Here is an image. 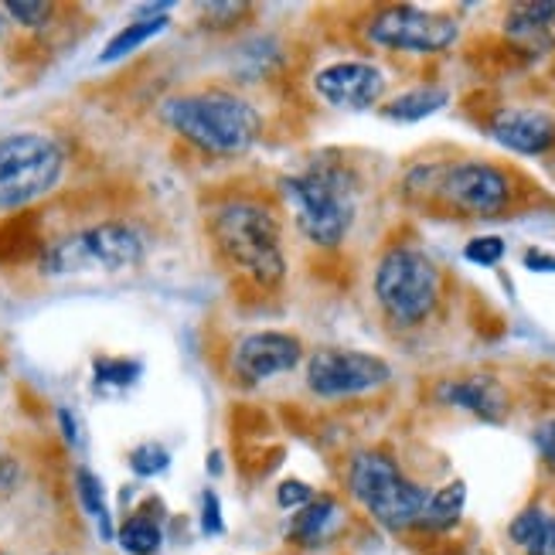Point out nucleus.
Here are the masks:
<instances>
[{"label": "nucleus", "instance_id": "obj_1", "mask_svg": "<svg viewBox=\"0 0 555 555\" xmlns=\"http://www.w3.org/2000/svg\"><path fill=\"white\" fill-rule=\"evenodd\" d=\"M160 116L175 133H181L198 151L215 157L246 154L262 130V116L256 113L253 103H246L243 95L219 92V89L171 95L164 103Z\"/></svg>", "mask_w": 555, "mask_h": 555}, {"label": "nucleus", "instance_id": "obj_2", "mask_svg": "<svg viewBox=\"0 0 555 555\" xmlns=\"http://www.w3.org/2000/svg\"><path fill=\"white\" fill-rule=\"evenodd\" d=\"M297 225L313 246L334 249L354 225V178L341 160H313L304 175L283 181Z\"/></svg>", "mask_w": 555, "mask_h": 555}, {"label": "nucleus", "instance_id": "obj_3", "mask_svg": "<svg viewBox=\"0 0 555 555\" xmlns=\"http://www.w3.org/2000/svg\"><path fill=\"white\" fill-rule=\"evenodd\" d=\"M211 235L215 246L222 249V256L232 267H238L262 289L280 286V280L286 276L280 222L267 205L256 202L222 205L211 219Z\"/></svg>", "mask_w": 555, "mask_h": 555}, {"label": "nucleus", "instance_id": "obj_4", "mask_svg": "<svg viewBox=\"0 0 555 555\" xmlns=\"http://www.w3.org/2000/svg\"><path fill=\"white\" fill-rule=\"evenodd\" d=\"M147 253L140 229L127 222H100L82 232H68L55 238L41 256V273L48 276H72V273H116L137 267Z\"/></svg>", "mask_w": 555, "mask_h": 555}, {"label": "nucleus", "instance_id": "obj_5", "mask_svg": "<svg viewBox=\"0 0 555 555\" xmlns=\"http://www.w3.org/2000/svg\"><path fill=\"white\" fill-rule=\"evenodd\" d=\"M405 188H426V195H437L464 215H498L512 202V178L488 160L426 164L405 178Z\"/></svg>", "mask_w": 555, "mask_h": 555}, {"label": "nucleus", "instance_id": "obj_6", "mask_svg": "<svg viewBox=\"0 0 555 555\" xmlns=\"http://www.w3.org/2000/svg\"><path fill=\"white\" fill-rule=\"evenodd\" d=\"M348 485L351 494L365 504L369 515L385 525L389 532H402V528L416 525L423 508H426V491L413 485L392 456L365 450L358 453L351 467H348Z\"/></svg>", "mask_w": 555, "mask_h": 555}, {"label": "nucleus", "instance_id": "obj_7", "mask_svg": "<svg viewBox=\"0 0 555 555\" xmlns=\"http://www.w3.org/2000/svg\"><path fill=\"white\" fill-rule=\"evenodd\" d=\"M375 297L396 324H423L440 300L437 262L413 246L385 253L375 270Z\"/></svg>", "mask_w": 555, "mask_h": 555}, {"label": "nucleus", "instance_id": "obj_8", "mask_svg": "<svg viewBox=\"0 0 555 555\" xmlns=\"http://www.w3.org/2000/svg\"><path fill=\"white\" fill-rule=\"evenodd\" d=\"M65 171V151L44 133L0 140V208H21L48 195Z\"/></svg>", "mask_w": 555, "mask_h": 555}, {"label": "nucleus", "instance_id": "obj_9", "mask_svg": "<svg viewBox=\"0 0 555 555\" xmlns=\"http://www.w3.org/2000/svg\"><path fill=\"white\" fill-rule=\"evenodd\" d=\"M461 38V24L450 14L440 11H423V8H385L369 24V41L389 52H416L433 55L447 52V48Z\"/></svg>", "mask_w": 555, "mask_h": 555}, {"label": "nucleus", "instance_id": "obj_10", "mask_svg": "<svg viewBox=\"0 0 555 555\" xmlns=\"http://www.w3.org/2000/svg\"><path fill=\"white\" fill-rule=\"evenodd\" d=\"M392 378L389 361H382L365 351H345V348H321L307 365V385L321 399H341L361 396Z\"/></svg>", "mask_w": 555, "mask_h": 555}, {"label": "nucleus", "instance_id": "obj_11", "mask_svg": "<svg viewBox=\"0 0 555 555\" xmlns=\"http://www.w3.org/2000/svg\"><path fill=\"white\" fill-rule=\"evenodd\" d=\"M313 89L321 92V100L337 109H369L382 100L385 76L378 65L369 62H337L318 72Z\"/></svg>", "mask_w": 555, "mask_h": 555}, {"label": "nucleus", "instance_id": "obj_12", "mask_svg": "<svg viewBox=\"0 0 555 555\" xmlns=\"http://www.w3.org/2000/svg\"><path fill=\"white\" fill-rule=\"evenodd\" d=\"M304 348L297 337L280 334V331H259L238 341L235 348V369L249 382H267L289 369H297Z\"/></svg>", "mask_w": 555, "mask_h": 555}, {"label": "nucleus", "instance_id": "obj_13", "mask_svg": "<svg viewBox=\"0 0 555 555\" xmlns=\"http://www.w3.org/2000/svg\"><path fill=\"white\" fill-rule=\"evenodd\" d=\"M491 137L515 154H545L555 147V116L532 106H508L491 116Z\"/></svg>", "mask_w": 555, "mask_h": 555}, {"label": "nucleus", "instance_id": "obj_14", "mask_svg": "<svg viewBox=\"0 0 555 555\" xmlns=\"http://www.w3.org/2000/svg\"><path fill=\"white\" fill-rule=\"evenodd\" d=\"M437 396L447 405L467 409V413L480 416L485 423H501L504 413H508V392H504L501 382L491 375H470V378L443 382Z\"/></svg>", "mask_w": 555, "mask_h": 555}, {"label": "nucleus", "instance_id": "obj_15", "mask_svg": "<svg viewBox=\"0 0 555 555\" xmlns=\"http://www.w3.org/2000/svg\"><path fill=\"white\" fill-rule=\"evenodd\" d=\"M337 521H341V508H337L334 498H313L307 501L304 508L294 512V521H289V539L313 548V545H324Z\"/></svg>", "mask_w": 555, "mask_h": 555}, {"label": "nucleus", "instance_id": "obj_16", "mask_svg": "<svg viewBox=\"0 0 555 555\" xmlns=\"http://www.w3.org/2000/svg\"><path fill=\"white\" fill-rule=\"evenodd\" d=\"M464 504H467V485L464 480H453V485L440 488L437 494L426 498V508L420 515V528H429V532H447L464 515Z\"/></svg>", "mask_w": 555, "mask_h": 555}, {"label": "nucleus", "instance_id": "obj_17", "mask_svg": "<svg viewBox=\"0 0 555 555\" xmlns=\"http://www.w3.org/2000/svg\"><path fill=\"white\" fill-rule=\"evenodd\" d=\"M443 106H447V89L420 86V89H409V92L396 95L392 103H385L382 113L389 116V119H396V124H420V119L433 116Z\"/></svg>", "mask_w": 555, "mask_h": 555}, {"label": "nucleus", "instance_id": "obj_18", "mask_svg": "<svg viewBox=\"0 0 555 555\" xmlns=\"http://www.w3.org/2000/svg\"><path fill=\"white\" fill-rule=\"evenodd\" d=\"M167 21H171L167 14H154V17H137V21H130L124 31L109 38V44L103 48L100 62H119V59H127L130 52H137L140 44H147L151 38H157V35L167 28Z\"/></svg>", "mask_w": 555, "mask_h": 555}, {"label": "nucleus", "instance_id": "obj_19", "mask_svg": "<svg viewBox=\"0 0 555 555\" xmlns=\"http://www.w3.org/2000/svg\"><path fill=\"white\" fill-rule=\"evenodd\" d=\"M76 491H79V501H82V508L86 515L100 525V539H116L113 532V518H109V504H106V491H103V480L95 477L89 467H79L76 470Z\"/></svg>", "mask_w": 555, "mask_h": 555}, {"label": "nucleus", "instance_id": "obj_20", "mask_svg": "<svg viewBox=\"0 0 555 555\" xmlns=\"http://www.w3.org/2000/svg\"><path fill=\"white\" fill-rule=\"evenodd\" d=\"M116 542H119V548L130 552V555H157V548H160V525L147 512H137V515H130L124 525H119Z\"/></svg>", "mask_w": 555, "mask_h": 555}, {"label": "nucleus", "instance_id": "obj_21", "mask_svg": "<svg viewBox=\"0 0 555 555\" xmlns=\"http://www.w3.org/2000/svg\"><path fill=\"white\" fill-rule=\"evenodd\" d=\"M140 372L143 365L133 358H95V365H92L95 389H130L140 378Z\"/></svg>", "mask_w": 555, "mask_h": 555}, {"label": "nucleus", "instance_id": "obj_22", "mask_svg": "<svg viewBox=\"0 0 555 555\" xmlns=\"http://www.w3.org/2000/svg\"><path fill=\"white\" fill-rule=\"evenodd\" d=\"M167 464H171V453H167L160 443H143L130 453V470L137 477H157L167 470Z\"/></svg>", "mask_w": 555, "mask_h": 555}, {"label": "nucleus", "instance_id": "obj_23", "mask_svg": "<svg viewBox=\"0 0 555 555\" xmlns=\"http://www.w3.org/2000/svg\"><path fill=\"white\" fill-rule=\"evenodd\" d=\"M504 249L508 246H504L501 235H477L464 246V259L474 262V267H498V262L504 259Z\"/></svg>", "mask_w": 555, "mask_h": 555}, {"label": "nucleus", "instance_id": "obj_24", "mask_svg": "<svg viewBox=\"0 0 555 555\" xmlns=\"http://www.w3.org/2000/svg\"><path fill=\"white\" fill-rule=\"evenodd\" d=\"M545 518H548V515H545L542 508H525V512L512 521V528H508L512 542H515V545H521V548H528V545H532V539L542 532Z\"/></svg>", "mask_w": 555, "mask_h": 555}, {"label": "nucleus", "instance_id": "obj_25", "mask_svg": "<svg viewBox=\"0 0 555 555\" xmlns=\"http://www.w3.org/2000/svg\"><path fill=\"white\" fill-rule=\"evenodd\" d=\"M14 21H21L24 28H44L48 21H52L55 14V4H44V0H38V4H24V0H11V4L4 8Z\"/></svg>", "mask_w": 555, "mask_h": 555}, {"label": "nucleus", "instance_id": "obj_26", "mask_svg": "<svg viewBox=\"0 0 555 555\" xmlns=\"http://www.w3.org/2000/svg\"><path fill=\"white\" fill-rule=\"evenodd\" d=\"M307 501H313V491L307 485H300V480H283V485L276 488V504L283 512H297Z\"/></svg>", "mask_w": 555, "mask_h": 555}, {"label": "nucleus", "instance_id": "obj_27", "mask_svg": "<svg viewBox=\"0 0 555 555\" xmlns=\"http://www.w3.org/2000/svg\"><path fill=\"white\" fill-rule=\"evenodd\" d=\"M202 532L205 535H222L225 532V521H222V504L215 491L202 494Z\"/></svg>", "mask_w": 555, "mask_h": 555}, {"label": "nucleus", "instance_id": "obj_28", "mask_svg": "<svg viewBox=\"0 0 555 555\" xmlns=\"http://www.w3.org/2000/svg\"><path fill=\"white\" fill-rule=\"evenodd\" d=\"M535 450L545 461V467L555 470V420H548L535 429Z\"/></svg>", "mask_w": 555, "mask_h": 555}, {"label": "nucleus", "instance_id": "obj_29", "mask_svg": "<svg viewBox=\"0 0 555 555\" xmlns=\"http://www.w3.org/2000/svg\"><path fill=\"white\" fill-rule=\"evenodd\" d=\"M528 555H555V518L548 515L545 525H542V532L532 539V545L525 548Z\"/></svg>", "mask_w": 555, "mask_h": 555}, {"label": "nucleus", "instance_id": "obj_30", "mask_svg": "<svg viewBox=\"0 0 555 555\" xmlns=\"http://www.w3.org/2000/svg\"><path fill=\"white\" fill-rule=\"evenodd\" d=\"M525 267L532 273H555V256H548L542 249H528L525 253Z\"/></svg>", "mask_w": 555, "mask_h": 555}, {"label": "nucleus", "instance_id": "obj_31", "mask_svg": "<svg viewBox=\"0 0 555 555\" xmlns=\"http://www.w3.org/2000/svg\"><path fill=\"white\" fill-rule=\"evenodd\" d=\"M59 423H62V433H65V440L76 447L79 443V423H76V416L68 413V409H59Z\"/></svg>", "mask_w": 555, "mask_h": 555}, {"label": "nucleus", "instance_id": "obj_32", "mask_svg": "<svg viewBox=\"0 0 555 555\" xmlns=\"http://www.w3.org/2000/svg\"><path fill=\"white\" fill-rule=\"evenodd\" d=\"M4 28H8V17H4V11H0V38H4Z\"/></svg>", "mask_w": 555, "mask_h": 555}, {"label": "nucleus", "instance_id": "obj_33", "mask_svg": "<svg viewBox=\"0 0 555 555\" xmlns=\"http://www.w3.org/2000/svg\"><path fill=\"white\" fill-rule=\"evenodd\" d=\"M0 385H4V369H0Z\"/></svg>", "mask_w": 555, "mask_h": 555}]
</instances>
